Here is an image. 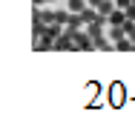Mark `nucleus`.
<instances>
[{"label":"nucleus","instance_id":"9","mask_svg":"<svg viewBox=\"0 0 135 135\" xmlns=\"http://www.w3.org/2000/svg\"><path fill=\"white\" fill-rule=\"evenodd\" d=\"M69 15H72V12H66V9H55V23H63V26H66Z\"/></svg>","mask_w":135,"mask_h":135},{"label":"nucleus","instance_id":"6","mask_svg":"<svg viewBox=\"0 0 135 135\" xmlns=\"http://www.w3.org/2000/svg\"><path fill=\"white\" fill-rule=\"evenodd\" d=\"M81 15H83V20H86V26H89V23H95V20L101 17V12H98L95 6H86V9H83Z\"/></svg>","mask_w":135,"mask_h":135},{"label":"nucleus","instance_id":"1","mask_svg":"<svg viewBox=\"0 0 135 135\" xmlns=\"http://www.w3.org/2000/svg\"><path fill=\"white\" fill-rule=\"evenodd\" d=\"M75 46H78L81 52H92V49H95V37H92L89 32H86V26H83L81 32L75 35Z\"/></svg>","mask_w":135,"mask_h":135},{"label":"nucleus","instance_id":"3","mask_svg":"<svg viewBox=\"0 0 135 135\" xmlns=\"http://www.w3.org/2000/svg\"><path fill=\"white\" fill-rule=\"evenodd\" d=\"M63 29H66L63 23H46V32H43V40L55 46V40H57V37L63 35Z\"/></svg>","mask_w":135,"mask_h":135},{"label":"nucleus","instance_id":"10","mask_svg":"<svg viewBox=\"0 0 135 135\" xmlns=\"http://www.w3.org/2000/svg\"><path fill=\"white\" fill-rule=\"evenodd\" d=\"M124 12H127V20H135V3H132V6H127Z\"/></svg>","mask_w":135,"mask_h":135},{"label":"nucleus","instance_id":"11","mask_svg":"<svg viewBox=\"0 0 135 135\" xmlns=\"http://www.w3.org/2000/svg\"><path fill=\"white\" fill-rule=\"evenodd\" d=\"M135 0H115V6H118V9H127V6H132Z\"/></svg>","mask_w":135,"mask_h":135},{"label":"nucleus","instance_id":"2","mask_svg":"<svg viewBox=\"0 0 135 135\" xmlns=\"http://www.w3.org/2000/svg\"><path fill=\"white\" fill-rule=\"evenodd\" d=\"M55 52H81V49H78V46H75V40L63 32V35L55 40Z\"/></svg>","mask_w":135,"mask_h":135},{"label":"nucleus","instance_id":"12","mask_svg":"<svg viewBox=\"0 0 135 135\" xmlns=\"http://www.w3.org/2000/svg\"><path fill=\"white\" fill-rule=\"evenodd\" d=\"M35 3V9H40V6H46V0H32Z\"/></svg>","mask_w":135,"mask_h":135},{"label":"nucleus","instance_id":"5","mask_svg":"<svg viewBox=\"0 0 135 135\" xmlns=\"http://www.w3.org/2000/svg\"><path fill=\"white\" fill-rule=\"evenodd\" d=\"M95 9H98L101 15H107V17H109V15H112L118 6H115V0H98V6H95Z\"/></svg>","mask_w":135,"mask_h":135},{"label":"nucleus","instance_id":"8","mask_svg":"<svg viewBox=\"0 0 135 135\" xmlns=\"http://www.w3.org/2000/svg\"><path fill=\"white\" fill-rule=\"evenodd\" d=\"M132 40L129 37H121V40H115V52H132Z\"/></svg>","mask_w":135,"mask_h":135},{"label":"nucleus","instance_id":"4","mask_svg":"<svg viewBox=\"0 0 135 135\" xmlns=\"http://www.w3.org/2000/svg\"><path fill=\"white\" fill-rule=\"evenodd\" d=\"M124 23H127V12L124 9H115L109 15V26H124Z\"/></svg>","mask_w":135,"mask_h":135},{"label":"nucleus","instance_id":"7","mask_svg":"<svg viewBox=\"0 0 135 135\" xmlns=\"http://www.w3.org/2000/svg\"><path fill=\"white\" fill-rule=\"evenodd\" d=\"M95 49H98V52H112V49H115V40L98 37V40H95Z\"/></svg>","mask_w":135,"mask_h":135}]
</instances>
